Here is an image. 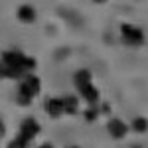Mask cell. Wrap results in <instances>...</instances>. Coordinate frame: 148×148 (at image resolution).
<instances>
[{
	"mask_svg": "<svg viewBox=\"0 0 148 148\" xmlns=\"http://www.w3.org/2000/svg\"><path fill=\"white\" fill-rule=\"evenodd\" d=\"M0 61L6 65V69H8V77H12V79H18V77H22L26 71L36 69V59L34 57L26 56V53H22V51H16V49L2 51Z\"/></svg>",
	"mask_w": 148,
	"mask_h": 148,
	"instance_id": "6da1fadb",
	"label": "cell"
},
{
	"mask_svg": "<svg viewBox=\"0 0 148 148\" xmlns=\"http://www.w3.org/2000/svg\"><path fill=\"white\" fill-rule=\"evenodd\" d=\"M40 91H42L40 77H36V75L24 77L20 87H18V105H22V107L32 105V99H34L36 95H40Z\"/></svg>",
	"mask_w": 148,
	"mask_h": 148,
	"instance_id": "7a4b0ae2",
	"label": "cell"
},
{
	"mask_svg": "<svg viewBox=\"0 0 148 148\" xmlns=\"http://www.w3.org/2000/svg\"><path fill=\"white\" fill-rule=\"evenodd\" d=\"M121 38L126 46H142L144 44V32L134 24H123L121 26Z\"/></svg>",
	"mask_w": 148,
	"mask_h": 148,
	"instance_id": "3957f363",
	"label": "cell"
},
{
	"mask_svg": "<svg viewBox=\"0 0 148 148\" xmlns=\"http://www.w3.org/2000/svg\"><path fill=\"white\" fill-rule=\"evenodd\" d=\"M38 134H40V123H38L36 119H24L22 125H20V132H18V136L24 138L26 142H32Z\"/></svg>",
	"mask_w": 148,
	"mask_h": 148,
	"instance_id": "277c9868",
	"label": "cell"
},
{
	"mask_svg": "<svg viewBox=\"0 0 148 148\" xmlns=\"http://www.w3.org/2000/svg\"><path fill=\"white\" fill-rule=\"evenodd\" d=\"M77 91H79V95L83 97V101H87L89 105H99V103H101V93L93 85V81L87 83V85H83V87H79Z\"/></svg>",
	"mask_w": 148,
	"mask_h": 148,
	"instance_id": "5b68a950",
	"label": "cell"
},
{
	"mask_svg": "<svg viewBox=\"0 0 148 148\" xmlns=\"http://www.w3.org/2000/svg\"><path fill=\"white\" fill-rule=\"evenodd\" d=\"M107 130H109V134H111L114 140H121V138L126 136L128 126H126V123H123L121 119H111V121L107 123Z\"/></svg>",
	"mask_w": 148,
	"mask_h": 148,
	"instance_id": "8992f818",
	"label": "cell"
},
{
	"mask_svg": "<svg viewBox=\"0 0 148 148\" xmlns=\"http://www.w3.org/2000/svg\"><path fill=\"white\" fill-rule=\"evenodd\" d=\"M46 111L49 116L53 119H59L63 114V97H51L46 101Z\"/></svg>",
	"mask_w": 148,
	"mask_h": 148,
	"instance_id": "52a82bcc",
	"label": "cell"
},
{
	"mask_svg": "<svg viewBox=\"0 0 148 148\" xmlns=\"http://www.w3.org/2000/svg\"><path fill=\"white\" fill-rule=\"evenodd\" d=\"M16 16H18V20H20V22L32 24L36 20V8H34V6H30V4H24V6H20V8H18Z\"/></svg>",
	"mask_w": 148,
	"mask_h": 148,
	"instance_id": "ba28073f",
	"label": "cell"
},
{
	"mask_svg": "<svg viewBox=\"0 0 148 148\" xmlns=\"http://www.w3.org/2000/svg\"><path fill=\"white\" fill-rule=\"evenodd\" d=\"M79 111V99L69 95V97H63V114H75Z\"/></svg>",
	"mask_w": 148,
	"mask_h": 148,
	"instance_id": "9c48e42d",
	"label": "cell"
},
{
	"mask_svg": "<svg viewBox=\"0 0 148 148\" xmlns=\"http://www.w3.org/2000/svg\"><path fill=\"white\" fill-rule=\"evenodd\" d=\"M93 81V75L89 69H79L77 73H75V77H73V83H75V87L79 89L83 85H87V83H91Z\"/></svg>",
	"mask_w": 148,
	"mask_h": 148,
	"instance_id": "30bf717a",
	"label": "cell"
},
{
	"mask_svg": "<svg viewBox=\"0 0 148 148\" xmlns=\"http://www.w3.org/2000/svg\"><path fill=\"white\" fill-rule=\"evenodd\" d=\"M132 130L138 132V134L146 132V130H148V121L144 119V116H136V119L132 121Z\"/></svg>",
	"mask_w": 148,
	"mask_h": 148,
	"instance_id": "8fae6325",
	"label": "cell"
},
{
	"mask_svg": "<svg viewBox=\"0 0 148 148\" xmlns=\"http://www.w3.org/2000/svg\"><path fill=\"white\" fill-rule=\"evenodd\" d=\"M99 114H101V109H97V105H91V107L83 113V116H85V121L93 123V121H97V119H99Z\"/></svg>",
	"mask_w": 148,
	"mask_h": 148,
	"instance_id": "7c38bea8",
	"label": "cell"
},
{
	"mask_svg": "<svg viewBox=\"0 0 148 148\" xmlns=\"http://www.w3.org/2000/svg\"><path fill=\"white\" fill-rule=\"evenodd\" d=\"M28 144H30V142H26L24 138L16 136V138L10 142V144H8V148H28Z\"/></svg>",
	"mask_w": 148,
	"mask_h": 148,
	"instance_id": "4fadbf2b",
	"label": "cell"
},
{
	"mask_svg": "<svg viewBox=\"0 0 148 148\" xmlns=\"http://www.w3.org/2000/svg\"><path fill=\"white\" fill-rule=\"evenodd\" d=\"M4 77H8V69H6V65L0 61V79H4Z\"/></svg>",
	"mask_w": 148,
	"mask_h": 148,
	"instance_id": "5bb4252c",
	"label": "cell"
},
{
	"mask_svg": "<svg viewBox=\"0 0 148 148\" xmlns=\"http://www.w3.org/2000/svg\"><path fill=\"white\" fill-rule=\"evenodd\" d=\"M4 134H6V126H4V123L0 121V138L4 136Z\"/></svg>",
	"mask_w": 148,
	"mask_h": 148,
	"instance_id": "9a60e30c",
	"label": "cell"
},
{
	"mask_svg": "<svg viewBox=\"0 0 148 148\" xmlns=\"http://www.w3.org/2000/svg\"><path fill=\"white\" fill-rule=\"evenodd\" d=\"M40 148H53V146H51V144H42Z\"/></svg>",
	"mask_w": 148,
	"mask_h": 148,
	"instance_id": "2e32d148",
	"label": "cell"
},
{
	"mask_svg": "<svg viewBox=\"0 0 148 148\" xmlns=\"http://www.w3.org/2000/svg\"><path fill=\"white\" fill-rule=\"evenodd\" d=\"M93 2H97V4H105L107 0H93Z\"/></svg>",
	"mask_w": 148,
	"mask_h": 148,
	"instance_id": "e0dca14e",
	"label": "cell"
},
{
	"mask_svg": "<svg viewBox=\"0 0 148 148\" xmlns=\"http://www.w3.org/2000/svg\"><path fill=\"white\" fill-rule=\"evenodd\" d=\"M67 148H79V146H77V144H71V146H67Z\"/></svg>",
	"mask_w": 148,
	"mask_h": 148,
	"instance_id": "ac0fdd59",
	"label": "cell"
}]
</instances>
